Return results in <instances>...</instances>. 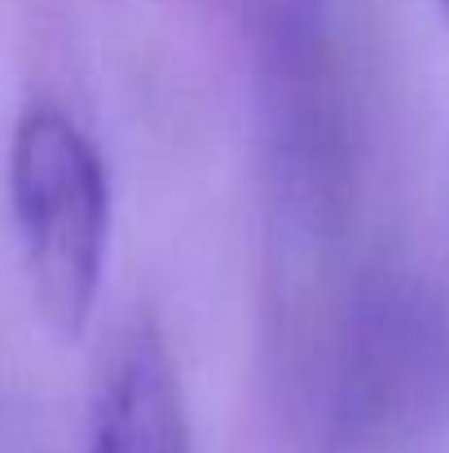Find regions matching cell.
<instances>
[{"label": "cell", "instance_id": "cell-1", "mask_svg": "<svg viewBox=\"0 0 449 453\" xmlns=\"http://www.w3.org/2000/svg\"><path fill=\"white\" fill-rule=\"evenodd\" d=\"M9 216L35 312L58 339H84L111 256V172L93 133L58 102H31L4 163Z\"/></svg>", "mask_w": 449, "mask_h": 453}, {"label": "cell", "instance_id": "cell-2", "mask_svg": "<svg viewBox=\"0 0 449 453\" xmlns=\"http://www.w3.org/2000/svg\"><path fill=\"white\" fill-rule=\"evenodd\" d=\"M84 453H194L181 374L154 321H137L97 388Z\"/></svg>", "mask_w": 449, "mask_h": 453}, {"label": "cell", "instance_id": "cell-3", "mask_svg": "<svg viewBox=\"0 0 449 453\" xmlns=\"http://www.w3.org/2000/svg\"><path fill=\"white\" fill-rule=\"evenodd\" d=\"M437 4H441V9H445V18H449V0H437Z\"/></svg>", "mask_w": 449, "mask_h": 453}]
</instances>
